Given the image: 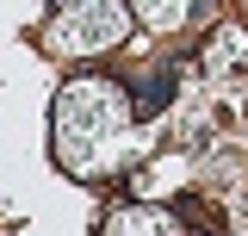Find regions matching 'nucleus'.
Segmentation results:
<instances>
[{
    "label": "nucleus",
    "mask_w": 248,
    "mask_h": 236,
    "mask_svg": "<svg viewBox=\"0 0 248 236\" xmlns=\"http://www.w3.org/2000/svg\"><path fill=\"white\" fill-rule=\"evenodd\" d=\"M137 118L143 112L118 81H68L50 106V124H56L50 143L75 180H99L106 168H118V149Z\"/></svg>",
    "instance_id": "f257e3e1"
},
{
    "label": "nucleus",
    "mask_w": 248,
    "mask_h": 236,
    "mask_svg": "<svg viewBox=\"0 0 248 236\" xmlns=\"http://www.w3.org/2000/svg\"><path fill=\"white\" fill-rule=\"evenodd\" d=\"M124 31H130L124 0H62L56 25H50V50H62V56H93V50H112Z\"/></svg>",
    "instance_id": "f03ea898"
},
{
    "label": "nucleus",
    "mask_w": 248,
    "mask_h": 236,
    "mask_svg": "<svg viewBox=\"0 0 248 236\" xmlns=\"http://www.w3.org/2000/svg\"><path fill=\"white\" fill-rule=\"evenodd\" d=\"M99 230H112V236H137V230L174 236V230H186V224H180L168 205H118V211H106V218H99Z\"/></svg>",
    "instance_id": "7ed1b4c3"
},
{
    "label": "nucleus",
    "mask_w": 248,
    "mask_h": 236,
    "mask_svg": "<svg viewBox=\"0 0 248 236\" xmlns=\"http://www.w3.org/2000/svg\"><path fill=\"white\" fill-rule=\"evenodd\" d=\"M230 62H242V68H248V31H242V25H217V37L205 44V75H223Z\"/></svg>",
    "instance_id": "20e7f679"
},
{
    "label": "nucleus",
    "mask_w": 248,
    "mask_h": 236,
    "mask_svg": "<svg viewBox=\"0 0 248 236\" xmlns=\"http://www.w3.org/2000/svg\"><path fill=\"white\" fill-rule=\"evenodd\" d=\"M130 6L143 13V25L174 31V25H186V6H192V0H130Z\"/></svg>",
    "instance_id": "39448f33"
}]
</instances>
